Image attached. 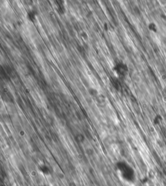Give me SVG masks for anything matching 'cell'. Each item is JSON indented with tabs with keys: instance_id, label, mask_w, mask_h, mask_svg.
<instances>
[{
	"instance_id": "obj_5",
	"label": "cell",
	"mask_w": 166,
	"mask_h": 186,
	"mask_svg": "<svg viewBox=\"0 0 166 186\" xmlns=\"http://www.w3.org/2000/svg\"><path fill=\"white\" fill-rule=\"evenodd\" d=\"M149 30H151L152 31L156 32L157 31V28H156V26L155 23H150L149 24Z\"/></svg>"
},
{
	"instance_id": "obj_1",
	"label": "cell",
	"mask_w": 166,
	"mask_h": 186,
	"mask_svg": "<svg viewBox=\"0 0 166 186\" xmlns=\"http://www.w3.org/2000/svg\"><path fill=\"white\" fill-rule=\"evenodd\" d=\"M114 70L120 76H124L128 72V68L126 65L118 63L115 66Z\"/></svg>"
},
{
	"instance_id": "obj_2",
	"label": "cell",
	"mask_w": 166,
	"mask_h": 186,
	"mask_svg": "<svg viewBox=\"0 0 166 186\" xmlns=\"http://www.w3.org/2000/svg\"><path fill=\"white\" fill-rule=\"evenodd\" d=\"M96 100L99 104H103L105 102V97L103 94H98V96H96Z\"/></svg>"
},
{
	"instance_id": "obj_6",
	"label": "cell",
	"mask_w": 166,
	"mask_h": 186,
	"mask_svg": "<svg viewBox=\"0 0 166 186\" xmlns=\"http://www.w3.org/2000/svg\"><path fill=\"white\" fill-rule=\"evenodd\" d=\"M164 44H165V45L166 46V39L164 40Z\"/></svg>"
},
{
	"instance_id": "obj_3",
	"label": "cell",
	"mask_w": 166,
	"mask_h": 186,
	"mask_svg": "<svg viewBox=\"0 0 166 186\" xmlns=\"http://www.w3.org/2000/svg\"><path fill=\"white\" fill-rule=\"evenodd\" d=\"M35 16H36V14L33 11H30L27 14V18L28 19L30 20L31 22H34L35 20Z\"/></svg>"
},
{
	"instance_id": "obj_4",
	"label": "cell",
	"mask_w": 166,
	"mask_h": 186,
	"mask_svg": "<svg viewBox=\"0 0 166 186\" xmlns=\"http://www.w3.org/2000/svg\"><path fill=\"white\" fill-rule=\"evenodd\" d=\"M89 93L92 95V96H98V92L97 90L95 89H94V88H91L89 89Z\"/></svg>"
}]
</instances>
